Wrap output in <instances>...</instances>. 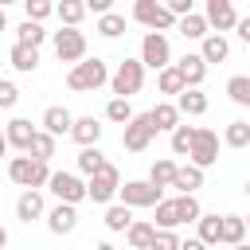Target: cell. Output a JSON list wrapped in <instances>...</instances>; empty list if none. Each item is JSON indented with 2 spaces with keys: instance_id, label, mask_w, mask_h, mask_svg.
Returning <instances> with one entry per match:
<instances>
[{
  "instance_id": "1",
  "label": "cell",
  "mask_w": 250,
  "mask_h": 250,
  "mask_svg": "<svg viewBox=\"0 0 250 250\" xmlns=\"http://www.w3.org/2000/svg\"><path fill=\"white\" fill-rule=\"evenodd\" d=\"M8 176H12V184H20L23 191H39L43 184H51V168L43 164V160H35V156H12L8 160Z\"/></svg>"
},
{
  "instance_id": "48",
  "label": "cell",
  "mask_w": 250,
  "mask_h": 250,
  "mask_svg": "<svg viewBox=\"0 0 250 250\" xmlns=\"http://www.w3.org/2000/svg\"><path fill=\"white\" fill-rule=\"evenodd\" d=\"M8 27V12H4V4H0V31Z\"/></svg>"
},
{
  "instance_id": "22",
  "label": "cell",
  "mask_w": 250,
  "mask_h": 250,
  "mask_svg": "<svg viewBox=\"0 0 250 250\" xmlns=\"http://www.w3.org/2000/svg\"><path fill=\"white\" fill-rule=\"evenodd\" d=\"M133 223H137V219H133V207H125V203H109V207H105V227H109L113 234H125Z\"/></svg>"
},
{
  "instance_id": "18",
  "label": "cell",
  "mask_w": 250,
  "mask_h": 250,
  "mask_svg": "<svg viewBox=\"0 0 250 250\" xmlns=\"http://www.w3.org/2000/svg\"><path fill=\"white\" fill-rule=\"evenodd\" d=\"M70 137H74L82 148H94V145L102 141V121H98V117H74Z\"/></svg>"
},
{
  "instance_id": "25",
  "label": "cell",
  "mask_w": 250,
  "mask_h": 250,
  "mask_svg": "<svg viewBox=\"0 0 250 250\" xmlns=\"http://www.w3.org/2000/svg\"><path fill=\"white\" fill-rule=\"evenodd\" d=\"M176 31H180L184 39H207V35H211V27H207V20H203L199 12H191V16L176 20Z\"/></svg>"
},
{
  "instance_id": "34",
  "label": "cell",
  "mask_w": 250,
  "mask_h": 250,
  "mask_svg": "<svg viewBox=\"0 0 250 250\" xmlns=\"http://www.w3.org/2000/svg\"><path fill=\"white\" fill-rule=\"evenodd\" d=\"M43 39H47L43 23H31V20H23V23L16 27V43H23V47H39Z\"/></svg>"
},
{
  "instance_id": "3",
  "label": "cell",
  "mask_w": 250,
  "mask_h": 250,
  "mask_svg": "<svg viewBox=\"0 0 250 250\" xmlns=\"http://www.w3.org/2000/svg\"><path fill=\"white\" fill-rule=\"evenodd\" d=\"M109 86H113V94L125 98V102H129L133 94H141V86H145V62H141V59H125V62H117Z\"/></svg>"
},
{
  "instance_id": "8",
  "label": "cell",
  "mask_w": 250,
  "mask_h": 250,
  "mask_svg": "<svg viewBox=\"0 0 250 250\" xmlns=\"http://www.w3.org/2000/svg\"><path fill=\"white\" fill-rule=\"evenodd\" d=\"M125 207H160L164 203V191L152 188L148 180H125V188L117 191Z\"/></svg>"
},
{
  "instance_id": "9",
  "label": "cell",
  "mask_w": 250,
  "mask_h": 250,
  "mask_svg": "<svg viewBox=\"0 0 250 250\" xmlns=\"http://www.w3.org/2000/svg\"><path fill=\"white\" fill-rule=\"evenodd\" d=\"M55 55L62 59V62H82L86 59V35L78 31V27H59L55 31Z\"/></svg>"
},
{
  "instance_id": "37",
  "label": "cell",
  "mask_w": 250,
  "mask_h": 250,
  "mask_svg": "<svg viewBox=\"0 0 250 250\" xmlns=\"http://www.w3.org/2000/svg\"><path fill=\"white\" fill-rule=\"evenodd\" d=\"M27 156H35V160H43V164H47V160L55 156V137L39 129V133H35V141H31V148H27Z\"/></svg>"
},
{
  "instance_id": "32",
  "label": "cell",
  "mask_w": 250,
  "mask_h": 250,
  "mask_svg": "<svg viewBox=\"0 0 250 250\" xmlns=\"http://www.w3.org/2000/svg\"><path fill=\"white\" fill-rule=\"evenodd\" d=\"M227 98H230L234 105H250V74L227 78Z\"/></svg>"
},
{
  "instance_id": "7",
  "label": "cell",
  "mask_w": 250,
  "mask_h": 250,
  "mask_svg": "<svg viewBox=\"0 0 250 250\" xmlns=\"http://www.w3.org/2000/svg\"><path fill=\"white\" fill-rule=\"evenodd\" d=\"M152 137H156V125H152L148 113H137V117L121 129V145H125L129 152H145V148L152 145Z\"/></svg>"
},
{
  "instance_id": "28",
  "label": "cell",
  "mask_w": 250,
  "mask_h": 250,
  "mask_svg": "<svg viewBox=\"0 0 250 250\" xmlns=\"http://www.w3.org/2000/svg\"><path fill=\"white\" fill-rule=\"evenodd\" d=\"M156 86H160V94H176V98L188 90V82H184V74L176 70V62H172L168 70H160V74H156Z\"/></svg>"
},
{
  "instance_id": "45",
  "label": "cell",
  "mask_w": 250,
  "mask_h": 250,
  "mask_svg": "<svg viewBox=\"0 0 250 250\" xmlns=\"http://www.w3.org/2000/svg\"><path fill=\"white\" fill-rule=\"evenodd\" d=\"M234 31H238V39H242V43H250V16H242Z\"/></svg>"
},
{
  "instance_id": "39",
  "label": "cell",
  "mask_w": 250,
  "mask_h": 250,
  "mask_svg": "<svg viewBox=\"0 0 250 250\" xmlns=\"http://www.w3.org/2000/svg\"><path fill=\"white\" fill-rule=\"evenodd\" d=\"M191 141H195V125H176V133H172V152H176V156H188V152H191Z\"/></svg>"
},
{
  "instance_id": "52",
  "label": "cell",
  "mask_w": 250,
  "mask_h": 250,
  "mask_svg": "<svg viewBox=\"0 0 250 250\" xmlns=\"http://www.w3.org/2000/svg\"><path fill=\"white\" fill-rule=\"evenodd\" d=\"M246 230H250V215H246Z\"/></svg>"
},
{
  "instance_id": "11",
  "label": "cell",
  "mask_w": 250,
  "mask_h": 250,
  "mask_svg": "<svg viewBox=\"0 0 250 250\" xmlns=\"http://www.w3.org/2000/svg\"><path fill=\"white\" fill-rule=\"evenodd\" d=\"M47 188H51V195H55L59 203H70V207H78V203L86 199V184H82L74 172H55Z\"/></svg>"
},
{
  "instance_id": "23",
  "label": "cell",
  "mask_w": 250,
  "mask_h": 250,
  "mask_svg": "<svg viewBox=\"0 0 250 250\" xmlns=\"http://www.w3.org/2000/svg\"><path fill=\"white\" fill-rule=\"evenodd\" d=\"M125 238H129V246H133V250H152V238H156V223H145V219H137V223L125 230Z\"/></svg>"
},
{
  "instance_id": "26",
  "label": "cell",
  "mask_w": 250,
  "mask_h": 250,
  "mask_svg": "<svg viewBox=\"0 0 250 250\" xmlns=\"http://www.w3.org/2000/svg\"><path fill=\"white\" fill-rule=\"evenodd\" d=\"M199 55H203V62H223L227 55H230V43H227V35H207L203 39V47H199Z\"/></svg>"
},
{
  "instance_id": "53",
  "label": "cell",
  "mask_w": 250,
  "mask_h": 250,
  "mask_svg": "<svg viewBox=\"0 0 250 250\" xmlns=\"http://www.w3.org/2000/svg\"><path fill=\"white\" fill-rule=\"evenodd\" d=\"M246 195H250V180H246Z\"/></svg>"
},
{
  "instance_id": "38",
  "label": "cell",
  "mask_w": 250,
  "mask_h": 250,
  "mask_svg": "<svg viewBox=\"0 0 250 250\" xmlns=\"http://www.w3.org/2000/svg\"><path fill=\"white\" fill-rule=\"evenodd\" d=\"M223 141H227L230 148H246V145H250V121H230L227 133H223Z\"/></svg>"
},
{
  "instance_id": "20",
  "label": "cell",
  "mask_w": 250,
  "mask_h": 250,
  "mask_svg": "<svg viewBox=\"0 0 250 250\" xmlns=\"http://www.w3.org/2000/svg\"><path fill=\"white\" fill-rule=\"evenodd\" d=\"M176 172H180V164H176V160H168V156H160V160L148 168V184L164 191V188H172V184H176Z\"/></svg>"
},
{
  "instance_id": "44",
  "label": "cell",
  "mask_w": 250,
  "mask_h": 250,
  "mask_svg": "<svg viewBox=\"0 0 250 250\" xmlns=\"http://www.w3.org/2000/svg\"><path fill=\"white\" fill-rule=\"evenodd\" d=\"M86 12H98V16H105V12H113V4H109V0H86Z\"/></svg>"
},
{
  "instance_id": "42",
  "label": "cell",
  "mask_w": 250,
  "mask_h": 250,
  "mask_svg": "<svg viewBox=\"0 0 250 250\" xmlns=\"http://www.w3.org/2000/svg\"><path fill=\"white\" fill-rule=\"evenodd\" d=\"M16 102H20V90H16V82L0 78V109H12Z\"/></svg>"
},
{
  "instance_id": "46",
  "label": "cell",
  "mask_w": 250,
  "mask_h": 250,
  "mask_svg": "<svg viewBox=\"0 0 250 250\" xmlns=\"http://www.w3.org/2000/svg\"><path fill=\"white\" fill-rule=\"evenodd\" d=\"M180 250H207L199 238H188V242H180Z\"/></svg>"
},
{
  "instance_id": "35",
  "label": "cell",
  "mask_w": 250,
  "mask_h": 250,
  "mask_svg": "<svg viewBox=\"0 0 250 250\" xmlns=\"http://www.w3.org/2000/svg\"><path fill=\"white\" fill-rule=\"evenodd\" d=\"M105 117H109V121H117V125L125 129V125H129L137 113H133V105H129L125 98H109V102H105Z\"/></svg>"
},
{
  "instance_id": "40",
  "label": "cell",
  "mask_w": 250,
  "mask_h": 250,
  "mask_svg": "<svg viewBox=\"0 0 250 250\" xmlns=\"http://www.w3.org/2000/svg\"><path fill=\"white\" fill-rule=\"evenodd\" d=\"M102 164H105V156H102V148H98V145H94V148H82V152H78V168H82L86 176H94V172H98Z\"/></svg>"
},
{
  "instance_id": "6",
  "label": "cell",
  "mask_w": 250,
  "mask_h": 250,
  "mask_svg": "<svg viewBox=\"0 0 250 250\" xmlns=\"http://www.w3.org/2000/svg\"><path fill=\"white\" fill-rule=\"evenodd\" d=\"M141 62H145V66H152L156 74H160V70H168V66H172V47H168V35L148 31V35L141 39Z\"/></svg>"
},
{
  "instance_id": "30",
  "label": "cell",
  "mask_w": 250,
  "mask_h": 250,
  "mask_svg": "<svg viewBox=\"0 0 250 250\" xmlns=\"http://www.w3.org/2000/svg\"><path fill=\"white\" fill-rule=\"evenodd\" d=\"M55 16L62 20V27H78V20L86 16V4L82 0H62V4H55Z\"/></svg>"
},
{
  "instance_id": "49",
  "label": "cell",
  "mask_w": 250,
  "mask_h": 250,
  "mask_svg": "<svg viewBox=\"0 0 250 250\" xmlns=\"http://www.w3.org/2000/svg\"><path fill=\"white\" fill-rule=\"evenodd\" d=\"M8 246V230H4V223H0V250Z\"/></svg>"
},
{
  "instance_id": "16",
  "label": "cell",
  "mask_w": 250,
  "mask_h": 250,
  "mask_svg": "<svg viewBox=\"0 0 250 250\" xmlns=\"http://www.w3.org/2000/svg\"><path fill=\"white\" fill-rule=\"evenodd\" d=\"M47 215V203H43V191H23L16 199V219L20 223H31V219H43Z\"/></svg>"
},
{
  "instance_id": "31",
  "label": "cell",
  "mask_w": 250,
  "mask_h": 250,
  "mask_svg": "<svg viewBox=\"0 0 250 250\" xmlns=\"http://www.w3.org/2000/svg\"><path fill=\"white\" fill-rule=\"evenodd\" d=\"M199 242H203V246L223 242V219H219V215H203V219H199Z\"/></svg>"
},
{
  "instance_id": "5",
  "label": "cell",
  "mask_w": 250,
  "mask_h": 250,
  "mask_svg": "<svg viewBox=\"0 0 250 250\" xmlns=\"http://www.w3.org/2000/svg\"><path fill=\"white\" fill-rule=\"evenodd\" d=\"M133 20L145 23L148 31H156V35H164V31L176 27V16H172L160 0H137V4H133Z\"/></svg>"
},
{
  "instance_id": "47",
  "label": "cell",
  "mask_w": 250,
  "mask_h": 250,
  "mask_svg": "<svg viewBox=\"0 0 250 250\" xmlns=\"http://www.w3.org/2000/svg\"><path fill=\"white\" fill-rule=\"evenodd\" d=\"M8 148H12V145H8V137L0 133V156H8Z\"/></svg>"
},
{
  "instance_id": "51",
  "label": "cell",
  "mask_w": 250,
  "mask_h": 250,
  "mask_svg": "<svg viewBox=\"0 0 250 250\" xmlns=\"http://www.w3.org/2000/svg\"><path fill=\"white\" fill-rule=\"evenodd\" d=\"M234 250H250V242H238V246H234Z\"/></svg>"
},
{
  "instance_id": "27",
  "label": "cell",
  "mask_w": 250,
  "mask_h": 250,
  "mask_svg": "<svg viewBox=\"0 0 250 250\" xmlns=\"http://www.w3.org/2000/svg\"><path fill=\"white\" fill-rule=\"evenodd\" d=\"M176 109L188 113V117H199V113H207V94H199V90H184V94L176 98Z\"/></svg>"
},
{
  "instance_id": "21",
  "label": "cell",
  "mask_w": 250,
  "mask_h": 250,
  "mask_svg": "<svg viewBox=\"0 0 250 250\" xmlns=\"http://www.w3.org/2000/svg\"><path fill=\"white\" fill-rule=\"evenodd\" d=\"M180 195H195L199 188H203V168H195V164H184L180 172H176V184H172Z\"/></svg>"
},
{
  "instance_id": "19",
  "label": "cell",
  "mask_w": 250,
  "mask_h": 250,
  "mask_svg": "<svg viewBox=\"0 0 250 250\" xmlns=\"http://www.w3.org/2000/svg\"><path fill=\"white\" fill-rule=\"evenodd\" d=\"M148 117H152L156 133H176V125H180V109H176L172 102H156V105L148 109Z\"/></svg>"
},
{
  "instance_id": "2",
  "label": "cell",
  "mask_w": 250,
  "mask_h": 250,
  "mask_svg": "<svg viewBox=\"0 0 250 250\" xmlns=\"http://www.w3.org/2000/svg\"><path fill=\"white\" fill-rule=\"evenodd\" d=\"M113 74H109V66L102 62V59H82L78 66H70V74H66V86L74 90V94H94L98 86H105Z\"/></svg>"
},
{
  "instance_id": "29",
  "label": "cell",
  "mask_w": 250,
  "mask_h": 250,
  "mask_svg": "<svg viewBox=\"0 0 250 250\" xmlns=\"http://www.w3.org/2000/svg\"><path fill=\"white\" fill-rule=\"evenodd\" d=\"M223 242H227V246L246 242V219H242V215H223Z\"/></svg>"
},
{
  "instance_id": "13",
  "label": "cell",
  "mask_w": 250,
  "mask_h": 250,
  "mask_svg": "<svg viewBox=\"0 0 250 250\" xmlns=\"http://www.w3.org/2000/svg\"><path fill=\"white\" fill-rule=\"evenodd\" d=\"M70 129H74V113H70L66 105H47V109H43V133L62 137V133H70Z\"/></svg>"
},
{
  "instance_id": "43",
  "label": "cell",
  "mask_w": 250,
  "mask_h": 250,
  "mask_svg": "<svg viewBox=\"0 0 250 250\" xmlns=\"http://www.w3.org/2000/svg\"><path fill=\"white\" fill-rule=\"evenodd\" d=\"M152 250H180V238H176V230H156V238H152Z\"/></svg>"
},
{
  "instance_id": "17",
  "label": "cell",
  "mask_w": 250,
  "mask_h": 250,
  "mask_svg": "<svg viewBox=\"0 0 250 250\" xmlns=\"http://www.w3.org/2000/svg\"><path fill=\"white\" fill-rule=\"evenodd\" d=\"M176 70L184 74L188 90H199V82L207 78V62H203V55H184V59L176 62Z\"/></svg>"
},
{
  "instance_id": "24",
  "label": "cell",
  "mask_w": 250,
  "mask_h": 250,
  "mask_svg": "<svg viewBox=\"0 0 250 250\" xmlns=\"http://www.w3.org/2000/svg\"><path fill=\"white\" fill-rule=\"evenodd\" d=\"M8 62H12L16 70H23V74H31V70L39 66V47H23V43H16V47L8 51Z\"/></svg>"
},
{
  "instance_id": "10",
  "label": "cell",
  "mask_w": 250,
  "mask_h": 250,
  "mask_svg": "<svg viewBox=\"0 0 250 250\" xmlns=\"http://www.w3.org/2000/svg\"><path fill=\"white\" fill-rule=\"evenodd\" d=\"M188 160H191L195 168H203V172H207V168L219 160V133H215V129H195V141H191Z\"/></svg>"
},
{
  "instance_id": "50",
  "label": "cell",
  "mask_w": 250,
  "mask_h": 250,
  "mask_svg": "<svg viewBox=\"0 0 250 250\" xmlns=\"http://www.w3.org/2000/svg\"><path fill=\"white\" fill-rule=\"evenodd\" d=\"M94 250H117V246H109V242H98V246H94Z\"/></svg>"
},
{
  "instance_id": "36",
  "label": "cell",
  "mask_w": 250,
  "mask_h": 250,
  "mask_svg": "<svg viewBox=\"0 0 250 250\" xmlns=\"http://www.w3.org/2000/svg\"><path fill=\"white\" fill-rule=\"evenodd\" d=\"M176 227H180V207L176 199H164L156 207V230H176Z\"/></svg>"
},
{
  "instance_id": "33",
  "label": "cell",
  "mask_w": 250,
  "mask_h": 250,
  "mask_svg": "<svg viewBox=\"0 0 250 250\" xmlns=\"http://www.w3.org/2000/svg\"><path fill=\"white\" fill-rule=\"evenodd\" d=\"M98 35H102V39H117V35H125V16H117V12L98 16Z\"/></svg>"
},
{
  "instance_id": "14",
  "label": "cell",
  "mask_w": 250,
  "mask_h": 250,
  "mask_svg": "<svg viewBox=\"0 0 250 250\" xmlns=\"http://www.w3.org/2000/svg\"><path fill=\"white\" fill-rule=\"evenodd\" d=\"M35 133H39V129H35V125H31L27 117H12V121H8V129H4L8 145H12V148H20V152H27V148H31Z\"/></svg>"
},
{
  "instance_id": "41",
  "label": "cell",
  "mask_w": 250,
  "mask_h": 250,
  "mask_svg": "<svg viewBox=\"0 0 250 250\" xmlns=\"http://www.w3.org/2000/svg\"><path fill=\"white\" fill-rule=\"evenodd\" d=\"M23 12H27L31 23H43V20L55 12V4H51V0H23Z\"/></svg>"
},
{
  "instance_id": "15",
  "label": "cell",
  "mask_w": 250,
  "mask_h": 250,
  "mask_svg": "<svg viewBox=\"0 0 250 250\" xmlns=\"http://www.w3.org/2000/svg\"><path fill=\"white\" fill-rule=\"evenodd\" d=\"M78 227V211L70 207V203H55L51 211H47V230L51 234H70Z\"/></svg>"
},
{
  "instance_id": "12",
  "label": "cell",
  "mask_w": 250,
  "mask_h": 250,
  "mask_svg": "<svg viewBox=\"0 0 250 250\" xmlns=\"http://www.w3.org/2000/svg\"><path fill=\"white\" fill-rule=\"evenodd\" d=\"M203 20H207V27H215V35H223V31H234V27H238V12H234V4H230V0H207Z\"/></svg>"
},
{
  "instance_id": "4",
  "label": "cell",
  "mask_w": 250,
  "mask_h": 250,
  "mask_svg": "<svg viewBox=\"0 0 250 250\" xmlns=\"http://www.w3.org/2000/svg\"><path fill=\"white\" fill-rule=\"evenodd\" d=\"M117 191H121V172H117V164L105 160V164L86 180V199H94V203H109Z\"/></svg>"
}]
</instances>
